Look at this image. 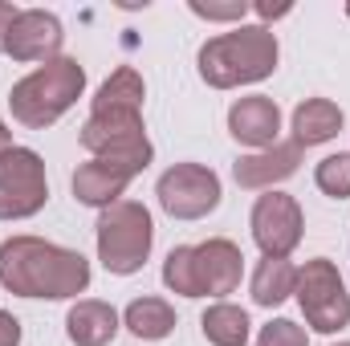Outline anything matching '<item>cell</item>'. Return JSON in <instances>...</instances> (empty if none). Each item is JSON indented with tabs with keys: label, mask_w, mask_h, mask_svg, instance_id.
<instances>
[{
	"label": "cell",
	"mask_w": 350,
	"mask_h": 346,
	"mask_svg": "<svg viewBox=\"0 0 350 346\" xmlns=\"http://www.w3.org/2000/svg\"><path fill=\"white\" fill-rule=\"evenodd\" d=\"M66 45V25L57 12L49 8H21V16L8 29V45L4 53L21 66H45L53 57H62Z\"/></svg>",
	"instance_id": "30bf717a"
},
{
	"label": "cell",
	"mask_w": 350,
	"mask_h": 346,
	"mask_svg": "<svg viewBox=\"0 0 350 346\" xmlns=\"http://www.w3.org/2000/svg\"><path fill=\"white\" fill-rule=\"evenodd\" d=\"M143 102H147V82L135 66H118L98 94L90 98V110H126V114H143Z\"/></svg>",
	"instance_id": "ac0fdd59"
},
{
	"label": "cell",
	"mask_w": 350,
	"mask_h": 346,
	"mask_svg": "<svg viewBox=\"0 0 350 346\" xmlns=\"http://www.w3.org/2000/svg\"><path fill=\"white\" fill-rule=\"evenodd\" d=\"M16 16H21V8L8 4V0H0V53H4V45H8V29H12Z\"/></svg>",
	"instance_id": "4316f807"
},
{
	"label": "cell",
	"mask_w": 350,
	"mask_h": 346,
	"mask_svg": "<svg viewBox=\"0 0 350 346\" xmlns=\"http://www.w3.org/2000/svg\"><path fill=\"white\" fill-rule=\"evenodd\" d=\"M118 326H122V314L98 297H78L66 314V338L74 346H110L118 338Z\"/></svg>",
	"instance_id": "9a60e30c"
},
{
	"label": "cell",
	"mask_w": 350,
	"mask_h": 346,
	"mask_svg": "<svg viewBox=\"0 0 350 346\" xmlns=\"http://www.w3.org/2000/svg\"><path fill=\"white\" fill-rule=\"evenodd\" d=\"M277 62H281V45H277V33L265 25H237L228 33H216L196 53V70L204 86L212 90L257 86L273 78Z\"/></svg>",
	"instance_id": "7a4b0ae2"
},
{
	"label": "cell",
	"mask_w": 350,
	"mask_h": 346,
	"mask_svg": "<svg viewBox=\"0 0 350 346\" xmlns=\"http://www.w3.org/2000/svg\"><path fill=\"white\" fill-rule=\"evenodd\" d=\"M200 330L212 346H249V338H253L249 310H241L232 302H212L200 318Z\"/></svg>",
	"instance_id": "ffe728a7"
},
{
	"label": "cell",
	"mask_w": 350,
	"mask_h": 346,
	"mask_svg": "<svg viewBox=\"0 0 350 346\" xmlns=\"http://www.w3.org/2000/svg\"><path fill=\"white\" fill-rule=\"evenodd\" d=\"M8 147H16V143H12V131H8V122L0 118V155H4Z\"/></svg>",
	"instance_id": "83f0119b"
},
{
	"label": "cell",
	"mask_w": 350,
	"mask_h": 346,
	"mask_svg": "<svg viewBox=\"0 0 350 346\" xmlns=\"http://www.w3.org/2000/svg\"><path fill=\"white\" fill-rule=\"evenodd\" d=\"M249 228H253L261 257H293L306 237V212L289 191L273 187V191L257 196V204L249 212Z\"/></svg>",
	"instance_id": "9c48e42d"
},
{
	"label": "cell",
	"mask_w": 350,
	"mask_h": 346,
	"mask_svg": "<svg viewBox=\"0 0 350 346\" xmlns=\"http://www.w3.org/2000/svg\"><path fill=\"white\" fill-rule=\"evenodd\" d=\"M257 346H310V330L293 318H273L261 326Z\"/></svg>",
	"instance_id": "cb8c5ba5"
},
{
	"label": "cell",
	"mask_w": 350,
	"mask_h": 346,
	"mask_svg": "<svg viewBox=\"0 0 350 346\" xmlns=\"http://www.w3.org/2000/svg\"><path fill=\"white\" fill-rule=\"evenodd\" d=\"M187 8L200 16V21H216V25H245L249 16V0H187Z\"/></svg>",
	"instance_id": "603a6c76"
},
{
	"label": "cell",
	"mask_w": 350,
	"mask_h": 346,
	"mask_svg": "<svg viewBox=\"0 0 350 346\" xmlns=\"http://www.w3.org/2000/svg\"><path fill=\"white\" fill-rule=\"evenodd\" d=\"M347 16H350V4H347Z\"/></svg>",
	"instance_id": "f546056e"
},
{
	"label": "cell",
	"mask_w": 350,
	"mask_h": 346,
	"mask_svg": "<svg viewBox=\"0 0 350 346\" xmlns=\"http://www.w3.org/2000/svg\"><path fill=\"white\" fill-rule=\"evenodd\" d=\"M94 245H98V261L106 273L135 277L155 249V220H151L147 204L118 200V204L102 208L98 224H94Z\"/></svg>",
	"instance_id": "277c9868"
},
{
	"label": "cell",
	"mask_w": 350,
	"mask_h": 346,
	"mask_svg": "<svg viewBox=\"0 0 350 346\" xmlns=\"http://www.w3.org/2000/svg\"><path fill=\"white\" fill-rule=\"evenodd\" d=\"M334 346H350V343H334Z\"/></svg>",
	"instance_id": "f1b7e54d"
},
{
	"label": "cell",
	"mask_w": 350,
	"mask_h": 346,
	"mask_svg": "<svg viewBox=\"0 0 350 346\" xmlns=\"http://www.w3.org/2000/svg\"><path fill=\"white\" fill-rule=\"evenodd\" d=\"M228 135L249 151H265V147L281 143V106L269 94L237 98L228 106Z\"/></svg>",
	"instance_id": "7c38bea8"
},
{
	"label": "cell",
	"mask_w": 350,
	"mask_h": 346,
	"mask_svg": "<svg viewBox=\"0 0 350 346\" xmlns=\"http://www.w3.org/2000/svg\"><path fill=\"white\" fill-rule=\"evenodd\" d=\"M314 183H318V191L330 196V200H350V151L326 155V159L314 168Z\"/></svg>",
	"instance_id": "7402d4cb"
},
{
	"label": "cell",
	"mask_w": 350,
	"mask_h": 346,
	"mask_svg": "<svg viewBox=\"0 0 350 346\" xmlns=\"http://www.w3.org/2000/svg\"><path fill=\"white\" fill-rule=\"evenodd\" d=\"M241 277H245V253H241L237 241L208 237L204 245H196V285H200V297L228 302V293L241 289Z\"/></svg>",
	"instance_id": "8fae6325"
},
{
	"label": "cell",
	"mask_w": 350,
	"mask_h": 346,
	"mask_svg": "<svg viewBox=\"0 0 350 346\" xmlns=\"http://www.w3.org/2000/svg\"><path fill=\"white\" fill-rule=\"evenodd\" d=\"M175 306L167 297H135L126 310H122V326L135 334V338H143V343H163V338H172L175 330Z\"/></svg>",
	"instance_id": "e0dca14e"
},
{
	"label": "cell",
	"mask_w": 350,
	"mask_h": 346,
	"mask_svg": "<svg viewBox=\"0 0 350 346\" xmlns=\"http://www.w3.org/2000/svg\"><path fill=\"white\" fill-rule=\"evenodd\" d=\"M21 318L16 314H8V310H0V346H21Z\"/></svg>",
	"instance_id": "d4e9b609"
},
{
	"label": "cell",
	"mask_w": 350,
	"mask_h": 346,
	"mask_svg": "<svg viewBox=\"0 0 350 346\" xmlns=\"http://www.w3.org/2000/svg\"><path fill=\"white\" fill-rule=\"evenodd\" d=\"M78 143L90 151V159L114 163L131 175H143L155 159L143 114H126V110H90V118L78 131Z\"/></svg>",
	"instance_id": "5b68a950"
},
{
	"label": "cell",
	"mask_w": 350,
	"mask_h": 346,
	"mask_svg": "<svg viewBox=\"0 0 350 346\" xmlns=\"http://www.w3.org/2000/svg\"><path fill=\"white\" fill-rule=\"evenodd\" d=\"M301 168V147L289 139V143H273L265 151H249L232 163V179L245 187V191H273L277 183L293 179Z\"/></svg>",
	"instance_id": "4fadbf2b"
},
{
	"label": "cell",
	"mask_w": 350,
	"mask_h": 346,
	"mask_svg": "<svg viewBox=\"0 0 350 346\" xmlns=\"http://www.w3.org/2000/svg\"><path fill=\"white\" fill-rule=\"evenodd\" d=\"M155 196L172 220H204L220 208L224 187H220V175L208 163H172L159 175Z\"/></svg>",
	"instance_id": "ba28073f"
},
{
	"label": "cell",
	"mask_w": 350,
	"mask_h": 346,
	"mask_svg": "<svg viewBox=\"0 0 350 346\" xmlns=\"http://www.w3.org/2000/svg\"><path fill=\"white\" fill-rule=\"evenodd\" d=\"M131 179H135V175L122 172V168H114V163L86 159V163H78V172L70 175V187H74V200H78V204L102 212V208H110V204H118V200L126 196Z\"/></svg>",
	"instance_id": "5bb4252c"
},
{
	"label": "cell",
	"mask_w": 350,
	"mask_h": 346,
	"mask_svg": "<svg viewBox=\"0 0 350 346\" xmlns=\"http://www.w3.org/2000/svg\"><path fill=\"white\" fill-rule=\"evenodd\" d=\"M49 204L45 159L33 147H8L0 155V220H33Z\"/></svg>",
	"instance_id": "52a82bcc"
},
{
	"label": "cell",
	"mask_w": 350,
	"mask_h": 346,
	"mask_svg": "<svg viewBox=\"0 0 350 346\" xmlns=\"http://www.w3.org/2000/svg\"><path fill=\"white\" fill-rule=\"evenodd\" d=\"M253 12L261 16L265 29H269V21H281V16H289V12H293V4H289V0H281V4H273V0H257V4H253Z\"/></svg>",
	"instance_id": "484cf974"
},
{
	"label": "cell",
	"mask_w": 350,
	"mask_h": 346,
	"mask_svg": "<svg viewBox=\"0 0 350 346\" xmlns=\"http://www.w3.org/2000/svg\"><path fill=\"white\" fill-rule=\"evenodd\" d=\"M0 285L16 297L70 302L90 289V261L78 249L21 232L0 241Z\"/></svg>",
	"instance_id": "6da1fadb"
},
{
	"label": "cell",
	"mask_w": 350,
	"mask_h": 346,
	"mask_svg": "<svg viewBox=\"0 0 350 346\" xmlns=\"http://www.w3.org/2000/svg\"><path fill=\"white\" fill-rule=\"evenodd\" d=\"M249 289H253V302L261 310H273V306L289 302L293 289H297V265L289 257H261V265L253 269Z\"/></svg>",
	"instance_id": "d6986e66"
},
{
	"label": "cell",
	"mask_w": 350,
	"mask_h": 346,
	"mask_svg": "<svg viewBox=\"0 0 350 346\" xmlns=\"http://www.w3.org/2000/svg\"><path fill=\"white\" fill-rule=\"evenodd\" d=\"M86 94V66L78 57H53L37 70H29L8 90V110L25 131H49L62 114L78 106Z\"/></svg>",
	"instance_id": "3957f363"
},
{
	"label": "cell",
	"mask_w": 350,
	"mask_h": 346,
	"mask_svg": "<svg viewBox=\"0 0 350 346\" xmlns=\"http://www.w3.org/2000/svg\"><path fill=\"white\" fill-rule=\"evenodd\" d=\"M289 127H293V143L306 151V147H322V143L338 139V131L347 127V114L330 98H306V102H297Z\"/></svg>",
	"instance_id": "2e32d148"
},
{
	"label": "cell",
	"mask_w": 350,
	"mask_h": 346,
	"mask_svg": "<svg viewBox=\"0 0 350 346\" xmlns=\"http://www.w3.org/2000/svg\"><path fill=\"white\" fill-rule=\"evenodd\" d=\"M163 285L179 297H200L196 285V245H175L163 261Z\"/></svg>",
	"instance_id": "44dd1931"
},
{
	"label": "cell",
	"mask_w": 350,
	"mask_h": 346,
	"mask_svg": "<svg viewBox=\"0 0 350 346\" xmlns=\"http://www.w3.org/2000/svg\"><path fill=\"white\" fill-rule=\"evenodd\" d=\"M301 318L318 334H338L350 326V293L338 265L330 257H314L297 269V289H293Z\"/></svg>",
	"instance_id": "8992f818"
}]
</instances>
